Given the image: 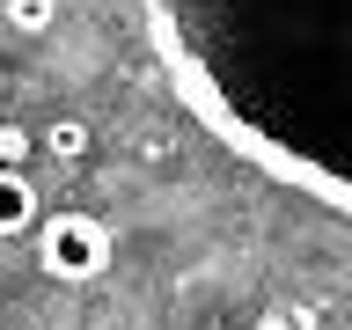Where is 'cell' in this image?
<instances>
[{
	"instance_id": "obj_3",
	"label": "cell",
	"mask_w": 352,
	"mask_h": 330,
	"mask_svg": "<svg viewBox=\"0 0 352 330\" xmlns=\"http://www.w3.org/2000/svg\"><path fill=\"white\" fill-rule=\"evenodd\" d=\"M30 228H44L37 220V184L22 169H0V235H30Z\"/></svg>"
},
{
	"instance_id": "obj_4",
	"label": "cell",
	"mask_w": 352,
	"mask_h": 330,
	"mask_svg": "<svg viewBox=\"0 0 352 330\" xmlns=\"http://www.w3.org/2000/svg\"><path fill=\"white\" fill-rule=\"evenodd\" d=\"M0 15H8V30H22V37H44L52 15H59V0H0Z\"/></svg>"
},
{
	"instance_id": "obj_7",
	"label": "cell",
	"mask_w": 352,
	"mask_h": 330,
	"mask_svg": "<svg viewBox=\"0 0 352 330\" xmlns=\"http://www.w3.org/2000/svg\"><path fill=\"white\" fill-rule=\"evenodd\" d=\"M250 330H301V316H294V308H264Z\"/></svg>"
},
{
	"instance_id": "obj_2",
	"label": "cell",
	"mask_w": 352,
	"mask_h": 330,
	"mask_svg": "<svg viewBox=\"0 0 352 330\" xmlns=\"http://www.w3.org/2000/svg\"><path fill=\"white\" fill-rule=\"evenodd\" d=\"M110 228L96 213H52L37 228V264H44V279H59V286H88V279H103L110 272Z\"/></svg>"
},
{
	"instance_id": "obj_5",
	"label": "cell",
	"mask_w": 352,
	"mask_h": 330,
	"mask_svg": "<svg viewBox=\"0 0 352 330\" xmlns=\"http://www.w3.org/2000/svg\"><path fill=\"white\" fill-rule=\"evenodd\" d=\"M44 147L59 154V162H74V154H88V125H81V118H59V125L44 132Z\"/></svg>"
},
{
	"instance_id": "obj_1",
	"label": "cell",
	"mask_w": 352,
	"mask_h": 330,
	"mask_svg": "<svg viewBox=\"0 0 352 330\" xmlns=\"http://www.w3.org/2000/svg\"><path fill=\"white\" fill-rule=\"evenodd\" d=\"M147 37L220 147L352 213V0H147Z\"/></svg>"
},
{
	"instance_id": "obj_6",
	"label": "cell",
	"mask_w": 352,
	"mask_h": 330,
	"mask_svg": "<svg viewBox=\"0 0 352 330\" xmlns=\"http://www.w3.org/2000/svg\"><path fill=\"white\" fill-rule=\"evenodd\" d=\"M30 147H37V140H30L22 125H0V169H22V162H30Z\"/></svg>"
}]
</instances>
